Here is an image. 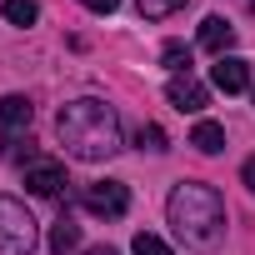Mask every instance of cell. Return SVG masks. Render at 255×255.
Listing matches in <instances>:
<instances>
[{
    "label": "cell",
    "instance_id": "obj_1",
    "mask_svg": "<svg viewBox=\"0 0 255 255\" xmlns=\"http://www.w3.org/2000/svg\"><path fill=\"white\" fill-rule=\"evenodd\" d=\"M55 135L75 160H110L120 150V115H115V105H105L95 95H80V100L60 105Z\"/></svg>",
    "mask_w": 255,
    "mask_h": 255
},
{
    "label": "cell",
    "instance_id": "obj_2",
    "mask_svg": "<svg viewBox=\"0 0 255 255\" xmlns=\"http://www.w3.org/2000/svg\"><path fill=\"white\" fill-rule=\"evenodd\" d=\"M165 215H170V230H175L190 250H215V245L225 240V200H220V190L205 185V180H180V185L170 190Z\"/></svg>",
    "mask_w": 255,
    "mask_h": 255
},
{
    "label": "cell",
    "instance_id": "obj_3",
    "mask_svg": "<svg viewBox=\"0 0 255 255\" xmlns=\"http://www.w3.org/2000/svg\"><path fill=\"white\" fill-rule=\"evenodd\" d=\"M30 250H35V215L15 195H0V255H30Z\"/></svg>",
    "mask_w": 255,
    "mask_h": 255
},
{
    "label": "cell",
    "instance_id": "obj_4",
    "mask_svg": "<svg viewBox=\"0 0 255 255\" xmlns=\"http://www.w3.org/2000/svg\"><path fill=\"white\" fill-rule=\"evenodd\" d=\"M80 205H85L90 215L120 220L125 210H130V190H125L120 180H95V185H85V190H80Z\"/></svg>",
    "mask_w": 255,
    "mask_h": 255
},
{
    "label": "cell",
    "instance_id": "obj_5",
    "mask_svg": "<svg viewBox=\"0 0 255 255\" xmlns=\"http://www.w3.org/2000/svg\"><path fill=\"white\" fill-rule=\"evenodd\" d=\"M165 100L175 105V110H185V115H195V110H205L210 105V90L185 70V75H170V85H165Z\"/></svg>",
    "mask_w": 255,
    "mask_h": 255
},
{
    "label": "cell",
    "instance_id": "obj_6",
    "mask_svg": "<svg viewBox=\"0 0 255 255\" xmlns=\"http://www.w3.org/2000/svg\"><path fill=\"white\" fill-rule=\"evenodd\" d=\"M30 120H35V105H30L25 95H0V135H5V140L25 135Z\"/></svg>",
    "mask_w": 255,
    "mask_h": 255
},
{
    "label": "cell",
    "instance_id": "obj_7",
    "mask_svg": "<svg viewBox=\"0 0 255 255\" xmlns=\"http://www.w3.org/2000/svg\"><path fill=\"white\" fill-rule=\"evenodd\" d=\"M65 185H70V180H65V165H55V160H35V165L25 170V190H30V195L55 200Z\"/></svg>",
    "mask_w": 255,
    "mask_h": 255
},
{
    "label": "cell",
    "instance_id": "obj_8",
    "mask_svg": "<svg viewBox=\"0 0 255 255\" xmlns=\"http://www.w3.org/2000/svg\"><path fill=\"white\" fill-rule=\"evenodd\" d=\"M210 80H215V90L240 95V90L250 85V60H240V55H220V60L210 65Z\"/></svg>",
    "mask_w": 255,
    "mask_h": 255
},
{
    "label": "cell",
    "instance_id": "obj_9",
    "mask_svg": "<svg viewBox=\"0 0 255 255\" xmlns=\"http://www.w3.org/2000/svg\"><path fill=\"white\" fill-rule=\"evenodd\" d=\"M200 45H205V50L220 60V55L235 45V25H230L225 15H205V20H200Z\"/></svg>",
    "mask_w": 255,
    "mask_h": 255
},
{
    "label": "cell",
    "instance_id": "obj_10",
    "mask_svg": "<svg viewBox=\"0 0 255 255\" xmlns=\"http://www.w3.org/2000/svg\"><path fill=\"white\" fill-rule=\"evenodd\" d=\"M190 145H195L200 155H215V150H225V130H220L215 120H200L195 130H190Z\"/></svg>",
    "mask_w": 255,
    "mask_h": 255
},
{
    "label": "cell",
    "instance_id": "obj_11",
    "mask_svg": "<svg viewBox=\"0 0 255 255\" xmlns=\"http://www.w3.org/2000/svg\"><path fill=\"white\" fill-rule=\"evenodd\" d=\"M75 245H80V225H75L70 215H60V220H55V230H50V250H55V255H65V250H75Z\"/></svg>",
    "mask_w": 255,
    "mask_h": 255
},
{
    "label": "cell",
    "instance_id": "obj_12",
    "mask_svg": "<svg viewBox=\"0 0 255 255\" xmlns=\"http://www.w3.org/2000/svg\"><path fill=\"white\" fill-rule=\"evenodd\" d=\"M0 15H5L10 25H35V15H40V5H35V0H5V5H0Z\"/></svg>",
    "mask_w": 255,
    "mask_h": 255
},
{
    "label": "cell",
    "instance_id": "obj_13",
    "mask_svg": "<svg viewBox=\"0 0 255 255\" xmlns=\"http://www.w3.org/2000/svg\"><path fill=\"white\" fill-rule=\"evenodd\" d=\"M135 10H140L145 20H165V15L185 10V0H135Z\"/></svg>",
    "mask_w": 255,
    "mask_h": 255
},
{
    "label": "cell",
    "instance_id": "obj_14",
    "mask_svg": "<svg viewBox=\"0 0 255 255\" xmlns=\"http://www.w3.org/2000/svg\"><path fill=\"white\" fill-rule=\"evenodd\" d=\"M160 60H165V65H170L175 75H185V70H190V50H185L180 40H165V50H160Z\"/></svg>",
    "mask_w": 255,
    "mask_h": 255
},
{
    "label": "cell",
    "instance_id": "obj_15",
    "mask_svg": "<svg viewBox=\"0 0 255 255\" xmlns=\"http://www.w3.org/2000/svg\"><path fill=\"white\" fill-rule=\"evenodd\" d=\"M130 250H135V255H175V250H170L160 235H150V230H140V235L130 240Z\"/></svg>",
    "mask_w": 255,
    "mask_h": 255
},
{
    "label": "cell",
    "instance_id": "obj_16",
    "mask_svg": "<svg viewBox=\"0 0 255 255\" xmlns=\"http://www.w3.org/2000/svg\"><path fill=\"white\" fill-rule=\"evenodd\" d=\"M135 145H140V150H165V130H160V125H140V130H135Z\"/></svg>",
    "mask_w": 255,
    "mask_h": 255
},
{
    "label": "cell",
    "instance_id": "obj_17",
    "mask_svg": "<svg viewBox=\"0 0 255 255\" xmlns=\"http://www.w3.org/2000/svg\"><path fill=\"white\" fill-rule=\"evenodd\" d=\"M85 10H95V15H115L120 10V0H80Z\"/></svg>",
    "mask_w": 255,
    "mask_h": 255
},
{
    "label": "cell",
    "instance_id": "obj_18",
    "mask_svg": "<svg viewBox=\"0 0 255 255\" xmlns=\"http://www.w3.org/2000/svg\"><path fill=\"white\" fill-rule=\"evenodd\" d=\"M240 175H245V185H250V190H255V155H250V160H245V170H240Z\"/></svg>",
    "mask_w": 255,
    "mask_h": 255
},
{
    "label": "cell",
    "instance_id": "obj_19",
    "mask_svg": "<svg viewBox=\"0 0 255 255\" xmlns=\"http://www.w3.org/2000/svg\"><path fill=\"white\" fill-rule=\"evenodd\" d=\"M80 255H120L115 245H90V250H80Z\"/></svg>",
    "mask_w": 255,
    "mask_h": 255
},
{
    "label": "cell",
    "instance_id": "obj_20",
    "mask_svg": "<svg viewBox=\"0 0 255 255\" xmlns=\"http://www.w3.org/2000/svg\"><path fill=\"white\" fill-rule=\"evenodd\" d=\"M250 10H255V0H250Z\"/></svg>",
    "mask_w": 255,
    "mask_h": 255
}]
</instances>
